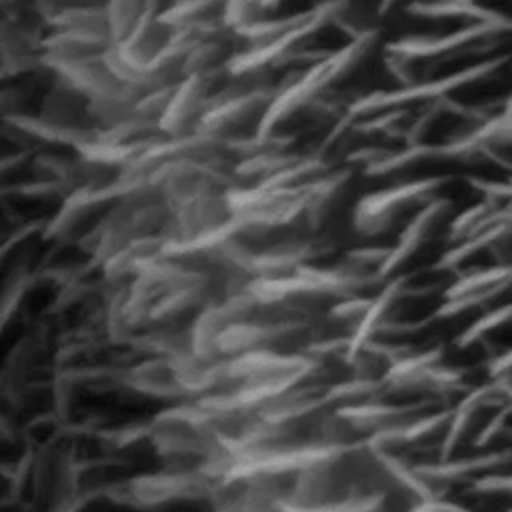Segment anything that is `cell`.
Here are the masks:
<instances>
[{
    "label": "cell",
    "instance_id": "cell-1",
    "mask_svg": "<svg viewBox=\"0 0 512 512\" xmlns=\"http://www.w3.org/2000/svg\"><path fill=\"white\" fill-rule=\"evenodd\" d=\"M106 8V34L114 44L128 40L142 20L156 8V4L146 2H110Z\"/></svg>",
    "mask_w": 512,
    "mask_h": 512
},
{
    "label": "cell",
    "instance_id": "cell-2",
    "mask_svg": "<svg viewBox=\"0 0 512 512\" xmlns=\"http://www.w3.org/2000/svg\"><path fill=\"white\" fill-rule=\"evenodd\" d=\"M510 316V306L504 304L500 308H494L486 314H482L478 320H474L458 338H456V346L460 348H470L474 344L484 342L498 326H504L508 322Z\"/></svg>",
    "mask_w": 512,
    "mask_h": 512
}]
</instances>
